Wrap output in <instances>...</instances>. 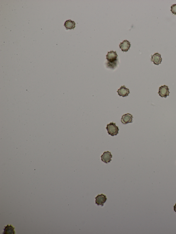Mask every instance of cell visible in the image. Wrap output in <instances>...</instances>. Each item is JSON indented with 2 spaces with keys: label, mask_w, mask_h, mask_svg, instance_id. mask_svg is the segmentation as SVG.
<instances>
[{
  "label": "cell",
  "mask_w": 176,
  "mask_h": 234,
  "mask_svg": "<svg viewBox=\"0 0 176 234\" xmlns=\"http://www.w3.org/2000/svg\"><path fill=\"white\" fill-rule=\"evenodd\" d=\"M171 11L173 14L176 15V4L173 5L171 7Z\"/></svg>",
  "instance_id": "12"
},
{
  "label": "cell",
  "mask_w": 176,
  "mask_h": 234,
  "mask_svg": "<svg viewBox=\"0 0 176 234\" xmlns=\"http://www.w3.org/2000/svg\"><path fill=\"white\" fill-rule=\"evenodd\" d=\"M117 92L119 96L123 97L128 96L130 93L129 89L124 86H121Z\"/></svg>",
  "instance_id": "8"
},
{
  "label": "cell",
  "mask_w": 176,
  "mask_h": 234,
  "mask_svg": "<svg viewBox=\"0 0 176 234\" xmlns=\"http://www.w3.org/2000/svg\"><path fill=\"white\" fill-rule=\"evenodd\" d=\"M95 203L98 206H104V203L107 200L106 196L103 194L98 195L95 198Z\"/></svg>",
  "instance_id": "4"
},
{
  "label": "cell",
  "mask_w": 176,
  "mask_h": 234,
  "mask_svg": "<svg viewBox=\"0 0 176 234\" xmlns=\"http://www.w3.org/2000/svg\"><path fill=\"white\" fill-rule=\"evenodd\" d=\"M106 129L107 130L109 135L111 136L117 135L119 133V128L116 125L115 123L113 122L107 124Z\"/></svg>",
  "instance_id": "1"
},
{
  "label": "cell",
  "mask_w": 176,
  "mask_h": 234,
  "mask_svg": "<svg viewBox=\"0 0 176 234\" xmlns=\"http://www.w3.org/2000/svg\"><path fill=\"white\" fill-rule=\"evenodd\" d=\"M168 87L166 85L161 86L159 88V95L162 98H166L167 96H169V93H170Z\"/></svg>",
  "instance_id": "3"
},
{
  "label": "cell",
  "mask_w": 176,
  "mask_h": 234,
  "mask_svg": "<svg viewBox=\"0 0 176 234\" xmlns=\"http://www.w3.org/2000/svg\"><path fill=\"white\" fill-rule=\"evenodd\" d=\"M119 46L122 52H127L129 50L131 44L128 41L125 40L123 41L122 42L120 43Z\"/></svg>",
  "instance_id": "9"
},
{
  "label": "cell",
  "mask_w": 176,
  "mask_h": 234,
  "mask_svg": "<svg viewBox=\"0 0 176 234\" xmlns=\"http://www.w3.org/2000/svg\"><path fill=\"white\" fill-rule=\"evenodd\" d=\"M174 210L176 213V204H175V205L174 206Z\"/></svg>",
  "instance_id": "13"
},
{
  "label": "cell",
  "mask_w": 176,
  "mask_h": 234,
  "mask_svg": "<svg viewBox=\"0 0 176 234\" xmlns=\"http://www.w3.org/2000/svg\"><path fill=\"white\" fill-rule=\"evenodd\" d=\"M112 153L109 151L104 152L101 156L102 161L105 163H110L112 161Z\"/></svg>",
  "instance_id": "5"
},
{
  "label": "cell",
  "mask_w": 176,
  "mask_h": 234,
  "mask_svg": "<svg viewBox=\"0 0 176 234\" xmlns=\"http://www.w3.org/2000/svg\"><path fill=\"white\" fill-rule=\"evenodd\" d=\"M133 116L131 114L129 113L125 114L122 115L121 119V122L124 124L132 123L133 122Z\"/></svg>",
  "instance_id": "6"
},
{
  "label": "cell",
  "mask_w": 176,
  "mask_h": 234,
  "mask_svg": "<svg viewBox=\"0 0 176 234\" xmlns=\"http://www.w3.org/2000/svg\"><path fill=\"white\" fill-rule=\"evenodd\" d=\"M15 227L11 225H7L5 227L3 234H15Z\"/></svg>",
  "instance_id": "10"
},
{
  "label": "cell",
  "mask_w": 176,
  "mask_h": 234,
  "mask_svg": "<svg viewBox=\"0 0 176 234\" xmlns=\"http://www.w3.org/2000/svg\"><path fill=\"white\" fill-rule=\"evenodd\" d=\"M76 23L74 21H72L71 20H68L64 23V26L66 29H72L76 27Z\"/></svg>",
  "instance_id": "11"
},
{
  "label": "cell",
  "mask_w": 176,
  "mask_h": 234,
  "mask_svg": "<svg viewBox=\"0 0 176 234\" xmlns=\"http://www.w3.org/2000/svg\"><path fill=\"white\" fill-rule=\"evenodd\" d=\"M106 57L107 60V63H112L118 62V55L116 51H111L108 52Z\"/></svg>",
  "instance_id": "2"
},
{
  "label": "cell",
  "mask_w": 176,
  "mask_h": 234,
  "mask_svg": "<svg viewBox=\"0 0 176 234\" xmlns=\"http://www.w3.org/2000/svg\"><path fill=\"white\" fill-rule=\"evenodd\" d=\"M151 61H153L155 65H158L161 64L162 62L161 55L158 53H155L152 56Z\"/></svg>",
  "instance_id": "7"
}]
</instances>
